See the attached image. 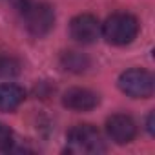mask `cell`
I'll return each mask as SVG.
<instances>
[{
    "label": "cell",
    "instance_id": "6da1fadb",
    "mask_svg": "<svg viewBox=\"0 0 155 155\" xmlns=\"http://www.w3.org/2000/svg\"><path fill=\"white\" fill-rule=\"evenodd\" d=\"M139 22L130 13H113L101 26V35L113 46H126L135 40Z\"/></svg>",
    "mask_w": 155,
    "mask_h": 155
},
{
    "label": "cell",
    "instance_id": "7a4b0ae2",
    "mask_svg": "<svg viewBox=\"0 0 155 155\" xmlns=\"http://www.w3.org/2000/svg\"><path fill=\"white\" fill-rule=\"evenodd\" d=\"M68 151L97 155L106 151V144L97 128L91 124H79L68 131Z\"/></svg>",
    "mask_w": 155,
    "mask_h": 155
},
{
    "label": "cell",
    "instance_id": "3957f363",
    "mask_svg": "<svg viewBox=\"0 0 155 155\" xmlns=\"http://www.w3.org/2000/svg\"><path fill=\"white\" fill-rule=\"evenodd\" d=\"M119 88L131 99H148L153 95L155 81L153 75L140 68H131L120 73L119 77Z\"/></svg>",
    "mask_w": 155,
    "mask_h": 155
},
{
    "label": "cell",
    "instance_id": "277c9868",
    "mask_svg": "<svg viewBox=\"0 0 155 155\" xmlns=\"http://www.w3.org/2000/svg\"><path fill=\"white\" fill-rule=\"evenodd\" d=\"M24 24L26 29L33 35V37H46L53 26H55V11L49 4L46 2H38V4H29L24 11Z\"/></svg>",
    "mask_w": 155,
    "mask_h": 155
},
{
    "label": "cell",
    "instance_id": "5b68a950",
    "mask_svg": "<svg viewBox=\"0 0 155 155\" xmlns=\"http://www.w3.org/2000/svg\"><path fill=\"white\" fill-rule=\"evenodd\" d=\"M69 35L79 44H93L101 37V22L90 13L77 15L69 22Z\"/></svg>",
    "mask_w": 155,
    "mask_h": 155
},
{
    "label": "cell",
    "instance_id": "8992f818",
    "mask_svg": "<svg viewBox=\"0 0 155 155\" xmlns=\"http://www.w3.org/2000/svg\"><path fill=\"white\" fill-rule=\"evenodd\" d=\"M106 131L108 137L117 144H128L137 135V124L130 115L115 113L106 120Z\"/></svg>",
    "mask_w": 155,
    "mask_h": 155
},
{
    "label": "cell",
    "instance_id": "52a82bcc",
    "mask_svg": "<svg viewBox=\"0 0 155 155\" xmlns=\"http://www.w3.org/2000/svg\"><path fill=\"white\" fill-rule=\"evenodd\" d=\"M62 104L73 111H90L99 106V95L86 88H71L64 93Z\"/></svg>",
    "mask_w": 155,
    "mask_h": 155
},
{
    "label": "cell",
    "instance_id": "ba28073f",
    "mask_svg": "<svg viewBox=\"0 0 155 155\" xmlns=\"http://www.w3.org/2000/svg\"><path fill=\"white\" fill-rule=\"evenodd\" d=\"M26 99V91L17 84H0V111H13Z\"/></svg>",
    "mask_w": 155,
    "mask_h": 155
},
{
    "label": "cell",
    "instance_id": "9c48e42d",
    "mask_svg": "<svg viewBox=\"0 0 155 155\" xmlns=\"http://www.w3.org/2000/svg\"><path fill=\"white\" fill-rule=\"evenodd\" d=\"M60 66L71 73H82L90 68V58L77 51H66L60 57Z\"/></svg>",
    "mask_w": 155,
    "mask_h": 155
},
{
    "label": "cell",
    "instance_id": "30bf717a",
    "mask_svg": "<svg viewBox=\"0 0 155 155\" xmlns=\"http://www.w3.org/2000/svg\"><path fill=\"white\" fill-rule=\"evenodd\" d=\"M22 69V64L18 58L11 55H0V79H13Z\"/></svg>",
    "mask_w": 155,
    "mask_h": 155
},
{
    "label": "cell",
    "instance_id": "8fae6325",
    "mask_svg": "<svg viewBox=\"0 0 155 155\" xmlns=\"http://www.w3.org/2000/svg\"><path fill=\"white\" fill-rule=\"evenodd\" d=\"M13 144V133L11 130L0 122V151H9Z\"/></svg>",
    "mask_w": 155,
    "mask_h": 155
},
{
    "label": "cell",
    "instance_id": "7c38bea8",
    "mask_svg": "<svg viewBox=\"0 0 155 155\" xmlns=\"http://www.w3.org/2000/svg\"><path fill=\"white\" fill-rule=\"evenodd\" d=\"M11 4L17 8V9H20V11H24L29 4H31V0H11Z\"/></svg>",
    "mask_w": 155,
    "mask_h": 155
},
{
    "label": "cell",
    "instance_id": "4fadbf2b",
    "mask_svg": "<svg viewBox=\"0 0 155 155\" xmlns=\"http://www.w3.org/2000/svg\"><path fill=\"white\" fill-rule=\"evenodd\" d=\"M153 120H155V113L151 111V113L148 115V122H146V128H148V131H150L151 135L155 133V130H153Z\"/></svg>",
    "mask_w": 155,
    "mask_h": 155
}]
</instances>
